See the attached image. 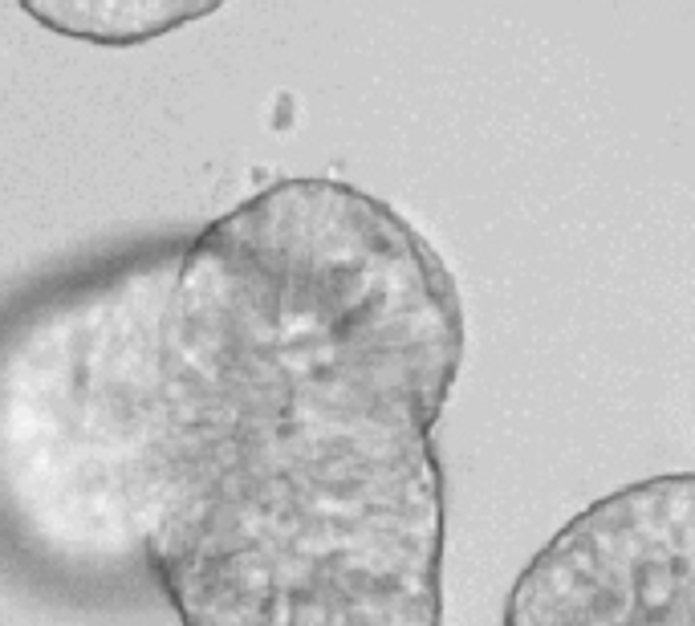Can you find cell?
Returning <instances> with one entry per match:
<instances>
[{
    "mask_svg": "<svg viewBox=\"0 0 695 626\" xmlns=\"http://www.w3.org/2000/svg\"><path fill=\"white\" fill-rule=\"evenodd\" d=\"M460 362L435 248L289 179L5 334L0 505L66 561H143L183 626H439Z\"/></svg>",
    "mask_w": 695,
    "mask_h": 626,
    "instance_id": "cell-1",
    "label": "cell"
},
{
    "mask_svg": "<svg viewBox=\"0 0 695 626\" xmlns=\"http://www.w3.org/2000/svg\"><path fill=\"white\" fill-rule=\"evenodd\" d=\"M504 626H695V476L578 513L529 561Z\"/></svg>",
    "mask_w": 695,
    "mask_h": 626,
    "instance_id": "cell-2",
    "label": "cell"
},
{
    "mask_svg": "<svg viewBox=\"0 0 695 626\" xmlns=\"http://www.w3.org/2000/svg\"><path fill=\"white\" fill-rule=\"evenodd\" d=\"M220 5L224 0H21V9L45 29L94 45H139Z\"/></svg>",
    "mask_w": 695,
    "mask_h": 626,
    "instance_id": "cell-3",
    "label": "cell"
}]
</instances>
